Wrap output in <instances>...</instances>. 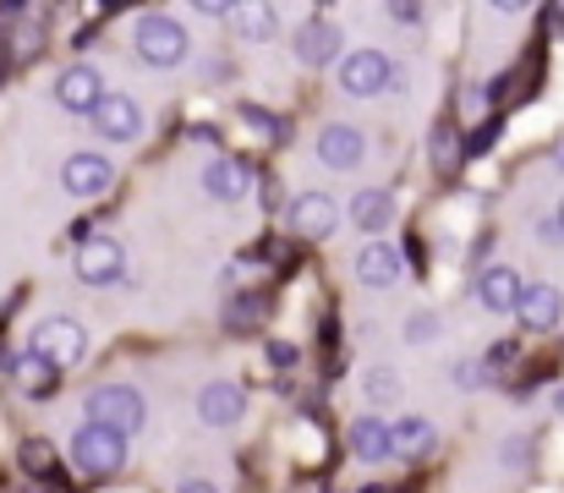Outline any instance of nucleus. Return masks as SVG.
<instances>
[{
    "mask_svg": "<svg viewBox=\"0 0 564 493\" xmlns=\"http://www.w3.org/2000/svg\"><path fill=\"white\" fill-rule=\"evenodd\" d=\"M83 411H88L94 428H110V433H121V439L138 433L143 417H149V406H143V395H138L132 384H99V389H88Z\"/></svg>",
    "mask_w": 564,
    "mask_h": 493,
    "instance_id": "f257e3e1",
    "label": "nucleus"
},
{
    "mask_svg": "<svg viewBox=\"0 0 564 493\" xmlns=\"http://www.w3.org/2000/svg\"><path fill=\"white\" fill-rule=\"evenodd\" d=\"M72 461H77V472H88V478H110V472L127 467V439L88 422V428H77V439H72Z\"/></svg>",
    "mask_w": 564,
    "mask_h": 493,
    "instance_id": "f03ea898",
    "label": "nucleus"
},
{
    "mask_svg": "<svg viewBox=\"0 0 564 493\" xmlns=\"http://www.w3.org/2000/svg\"><path fill=\"white\" fill-rule=\"evenodd\" d=\"M138 55H143L149 66H160V72H165V66H182V61H187V28H182L176 17H160V11L143 17V22H138Z\"/></svg>",
    "mask_w": 564,
    "mask_h": 493,
    "instance_id": "7ed1b4c3",
    "label": "nucleus"
},
{
    "mask_svg": "<svg viewBox=\"0 0 564 493\" xmlns=\"http://www.w3.org/2000/svg\"><path fill=\"white\" fill-rule=\"evenodd\" d=\"M33 356H44L50 367H77L88 356V334L72 319H44L33 329Z\"/></svg>",
    "mask_w": 564,
    "mask_h": 493,
    "instance_id": "20e7f679",
    "label": "nucleus"
},
{
    "mask_svg": "<svg viewBox=\"0 0 564 493\" xmlns=\"http://www.w3.org/2000/svg\"><path fill=\"white\" fill-rule=\"evenodd\" d=\"M389 83H394V61H389L383 50H351V55L340 61V88L357 94V99H373Z\"/></svg>",
    "mask_w": 564,
    "mask_h": 493,
    "instance_id": "39448f33",
    "label": "nucleus"
},
{
    "mask_svg": "<svg viewBox=\"0 0 564 493\" xmlns=\"http://www.w3.org/2000/svg\"><path fill=\"white\" fill-rule=\"evenodd\" d=\"M127 275V247L116 236H88L77 247V280L83 286H116Z\"/></svg>",
    "mask_w": 564,
    "mask_h": 493,
    "instance_id": "423d86ee",
    "label": "nucleus"
},
{
    "mask_svg": "<svg viewBox=\"0 0 564 493\" xmlns=\"http://www.w3.org/2000/svg\"><path fill=\"white\" fill-rule=\"evenodd\" d=\"M88 121H94V132L110 138V143H132V138L143 132V110H138V99H127V94H105V99L88 110Z\"/></svg>",
    "mask_w": 564,
    "mask_h": 493,
    "instance_id": "0eeeda50",
    "label": "nucleus"
},
{
    "mask_svg": "<svg viewBox=\"0 0 564 493\" xmlns=\"http://www.w3.org/2000/svg\"><path fill=\"white\" fill-rule=\"evenodd\" d=\"M285 219H291V236H302V242H324V236L340 225V208H335L329 192H302V197L285 208Z\"/></svg>",
    "mask_w": 564,
    "mask_h": 493,
    "instance_id": "6e6552de",
    "label": "nucleus"
},
{
    "mask_svg": "<svg viewBox=\"0 0 564 493\" xmlns=\"http://www.w3.org/2000/svg\"><path fill=\"white\" fill-rule=\"evenodd\" d=\"M197 417H203L208 428H230V422H241V417H247V389L230 384V378L203 384V395H197Z\"/></svg>",
    "mask_w": 564,
    "mask_h": 493,
    "instance_id": "1a4fd4ad",
    "label": "nucleus"
},
{
    "mask_svg": "<svg viewBox=\"0 0 564 493\" xmlns=\"http://www.w3.org/2000/svg\"><path fill=\"white\" fill-rule=\"evenodd\" d=\"M110 181H116V164L105 160V154H72V160L61 164V186L72 197H99Z\"/></svg>",
    "mask_w": 564,
    "mask_h": 493,
    "instance_id": "9d476101",
    "label": "nucleus"
},
{
    "mask_svg": "<svg viewBox=\"0 0 564 493\" xmlns=\"http://www.w3.org/2000/svg\"><path fill=\"white\" fill-rule=\"evenodd\" d=\"M318 160L329 164V170H357V164L368 160V138H362L357 127L335 121V127L318 132Z\"/></svg>",
    "mask_w": 564,
    "mask_h": 493,
    "instance_id": "9b49d317",
    "label": "nucleus"
},
{
    "mask_svg": "<svg viewBox=\"0 0 564 493\" xmlns=\"http://www.w3.org/2000/svg\"><path fill=\"white\" fill-rule=\"evenodd\" d=\"M55 99H61L72 116H88V110L105 99V83H99L94 66H66V72L55 77Z\"/></svg>",
    "mask_w": 564,
    "mask_h": 493,
    "instance_id": "f8f14e48",
    "label": "nucleus"
},
{
    "mask_svg": "<svg viewBox=\"0 0 564 493\" xmlns=\"http://www.w3.org/2000/svg\"><path fill=\"white\" fill-rule=\"evenodd\" d=\"M516 313H521V324L532 329V334H549V329L564 319L560 286H521V302H516Z\"/></svg>",
    "mask_w": 564,
    "mask_h": 493,
    "instance_id": "ddd939ff",
    "label": "nucleus"
},
{
    "mask_svg": "<svg viewBox=\"0 0 564 493\" xmlns=\"http://www.w3.org/2000/svg\"><path fill=\"white\" fill-rule=\"evenodd\" d=\"M335 55H340V28L335 22L313 17L307 28H296V61L302 66H329Z\"/></svg>",
    "mask_w": 564,
    "mask_h": 493,
    "instance_id": "4468645a",
    "label": "nucleus"
},
{
    "mask_svg": "<svg viewBox=\"0 0 564 493\" xmlns=\"http://www.w3.org/2000/svg\"><path fill=\"white\" fill-rule=\"evenodd\" d=\"M247 186H252V164L247 160H214L208 170H203V192L219 197V203L247 197Z\"/></svg>",
    "mask_w": 564,
    "mask_h": 493,
    "instance_id": "2eb2a0df",
    "label": "nucleus"
},
{
    "mask_svg": "<svg viewBox=\"0 0 564 493\" xmlns=\"http://www.w3.org/2000/svg\"><path fill=\"white\" fill-rule=\"evenodd\" d=\"M477 302H482L488 313H510V308L521 302V275H516L510 264L482 269V280H477Z\"/></svg>",
    "mask_w": 564,
    "mask_h": 493,
    "instance_id": "dca6fc26",
    "label": "nucleus"
},
{
    "mask_svg": "<svg viewBox=\"0 0 564 493\" xmlns=\"http://www.w3.org/2000/svg\"><path fill=\"white\" fill-rule=\"evenodd\" d=\"M357 280H362V286H373V291L394 286V280H400V253H394L389 242L362 247V253H357Z\"/></svg>",
    "mask_w": 564,
    "mask_h": 493,
    "instance_id": "f3484780",
    "label": "nucleus"
},
{
    "mask_svg": "<svg viewBox=\"0 0 564 493\" xmlns=\"http://www.w3.org/2000/svg\"><path fill=\"white\" fill-rule=\"evenodd\" d=\"M351 219H357V231H368V236H383L389 225H394V197L389 192H357V203H351Z\"/></svg>",
    "mask_w": 564,
    "mask_h": 493,
    "instance_id": "a211bd4d",
    "label": "nucleus"
},
{
    "mask_svg": "<svg viewBox=\"0 0 564 493\" xmlns=\"http://www.w3.org/2000/svg\"><path fill=\"white\" fill-rule=\"evenodd\" d=\"M389 450H394V456H427V450H433V422H427V417H400V422H389Z\"/></svg>",
    "mask_w": 564,
    "mask_h": 493,
    "instance_id": "6ab92c4d",
    "label": "nucleus"
},
{
    "mask_svg": "<svg viewBox=\"0 0 564 493\" xmlns=\"http://www.w3.org/2000/svg\"><path fill=\"white\" fill-rule=\"evenodd\" d=\"M351 450H357L362 461H389V456H394V450H389V422L362 417V422L351 428Z\"/></svg>",
    "mask_w": 564,
    "mask_h": 493,
    "instance_id": "aec40b11",
    "label": "nucleus"
},
{
    "mask_svg": "<svg viewBox=\"0 0 564 493\" xmlns=\"http://www.w3.org/2000/svg\"><path fill=\"white\" fill-rule=\"evenodd\" d=\"M11 378H17L28 395H50V389H55V367H50L44 356H33V351H22V356L11 362Z\"/></svg>",
    "mask_w": 564,
    "mask_h": 493,
    "instance_id": "412c9836",
    "label": "nucleus"
},
{
    "mask_svg": "<svg viewBox=\"0 0 564 493\" xmlns=\"http://www.w3.org/2000/svg\"><path fill=\"white\" fill-rule=\"evenodd\" d=\"M230 17L241 22V28H236L241 39H252V44L274 39V6H230Z\"/></svg>",
    "mask_w": 564,
    "mask_h": 493,
    "instance_id": "4be33fe9",
    "label": "nucleus"
},
{
    "mask_svg": "<svg viewBox=\"0 0 564 493\" xmlns=\"http://www.w3.org/2000/svg\"><path fill=\"white\" fill-rule=\"evenodd\" d=\"M17 461H22L28 478H50V472H55V444H50V439H28Z\"/></svg>",
    "mask_w": 564,
    "mask_h": 493,
    "instance_id": "5701e85b",
    "label": "nucleus"
},
{
    "mask_svg": "<svg viewBox=\"0 0 564 493\" xmlns=\"http://www.w3.org/2000/svg\"><path fill=\"white\" fill-rule=\"evenodd\" d=\"M362 395H368V400H373V406H389V400H394V395H400V378H394V373H389V367H373V373H368V378H362Z\"/></svg>",
    "mask_w": 564,
    "mask_h": 493,
    "instance_id": "b1692460",
    "label": "nucleus"
},
{
    "mask_svg": "<svg viewBox=\"0 0 564 493\" xmlns=\"http://www.w3.org/2000/svg\"><path fill=\"white\" fill-rule=\"evenodd\" d=\"M263 313H269V302H263V297H236V302H230V313H225V324H258V319H263Z\"/></svg>",
    "mask_w": 564,
    "mask_h": 493,
    "instance_id": "393cba45",
    "label": "nucleus"
},
{
    "mask_svg": "<svg viewBox=\"0 0 564 493\" xmlns=\"http://www.w3.org/2000/svg\"><path fill=\"white\" fill-rule=\"evenodd\" d=\"M449 373H455V384H460V389H482V384H494L488 362H477V356H471V362H455Z\"/></svg>",
    "mask_w": 564,
    "mask_h": 493,
    "instance_id": "a878e982",
    "label": "nucleus"
},
{
    "mask_svg": "<svg viewBox=\"0 0 564 493\" xmlns=\"http://www.w3.org/2000/svg\"><path fill=\"white\" fill-rule=\"evenodd\" d=\"M405 340H411V345L438 340V313H411V319H405Z\"/></svg>",
    "mask_w": 564,
    "mask_h": 493,
    "instance_id": "bb28decb",
    "label": "nucleus"
},
{
    "mask_svg": "<svg viewBox=\"0 0 564 493\" xmlns=\"http://www.w3.org/2000/svg\"><path fill=\"white\" fill-rule=\"evenodd\" d=\"M455 160H460V149H455V132H449V127H438V132H433V164H438V170H449Z\"/></svg>",
    "mask_w": 564,
    "mask_h": 493,
    "instance_id": "cd10ccee",
    "label": "nucleus"
},
{
    "mask_svg": "<svg viewBox=\"0 0 564 493\" xmlns=\"http://www.w3.org/2000/svg\"><path fill=\"white\" fill-rule=\"evenodd\" d=\"M241 116H247V127H252V132H258V138H269V143H274V138H280V121H274V116H269V110H258V105H247V110H241Z\"/></svg>",
    "mask_w": 564,
    "mask_h": 493,
    "instance_id": "c85d7f7f",
    "label": "nucleus"
},
{
    "mask_svg": "<svg viewBox=\"0 0 564 493\" xmlns=\"http://www.w3.org/2000/svg\"><path fill=\"white\" fill-rule=\"evenodd\" d=\"M494 138H499V121H488V127H477V132L466 138V160H477V154H482V149H488Z\"/></svg>",
    "mask_w": 564,
    "mask_h": 493,
    "instance_id": "c756f323",
    "label": "nucleus"
},
{
    "mask_svg": "<svg viewBox=\"0 0 564 493\" xmlns=\"http://www.w3.org/2000/svg\"><path fill=\"white\" fill-rule=\"evenodd\" d=\"M269 362H274V367H291V362H296V345H285V340H269Z\"/></svg>",
    "mask_w": 564,
    "mask_h": 493,
    "instance_id": "7c9ffc66",
    "label": "nucleus"
},
{
    "mask_svg": "<svg viewBox=\"0 0 564 493\" xmlns=\"http://www.w3.org/2000/svg\"><path fill=\"white\" fill-rule=\"evenodd\" d=\"M543 242H564V203L549 214V219H543Z\"/></svg>",
    "mask_w": 564,
    "mask_h": 493,
    "instance_id": "2f4dec72",
    "label": "nucleus"
},
{
    "mask_svg": "<svg viewBox=\"0 0 564 493\" xmlns=\"http://www.w3.org/2000/svg\"><path fill=\"white\" fill-rule=\"evenodd\" d=\"M197 11L203 17H230V6H219V0H197Z\"/></svg>",
    "mask_w": 564,
    "mask_h": 493,
    "instance_id": "473e14b6",
    "label": "nucleus"
},
{
    "mask_svg": "<svg viewBox=\"0 0 564 493\" xmlns=\"http://www.w3.org/2000/svg\"><path fill=\"white\" fill-rule=\"evenodd\" d=\"M182 493H219L214 483H203V478H192V483H182Z\"/></svg>",
    "mask_w": 564,
    "mask_h": 493,
    "instance_id": "72a5a7b5",
    "label": "nucleus"
},
{
    "mask_svg": "<svg viewBox=\"0 0 564 493\" xmlns=\"http://www.w3.org/2000/svg\"><path fill=\"white\" fill-rule=\"evenodd\" d=\"M554 411H560V417H564V389H560V395H554Z\"/></svg>",
    "mask_w": 564,
    "mask_h": 493,
    "instance_id": "f704fd0d",
    "label": "nucleus"
}]
</instances>
